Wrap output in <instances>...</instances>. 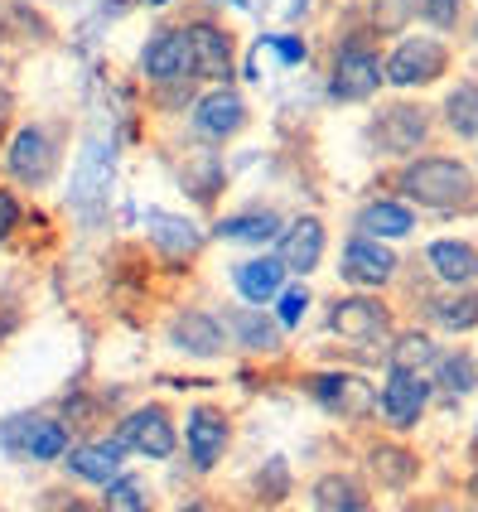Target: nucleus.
I'll return each instance as SVG.
<instances>
[{"label": "nucleus", "instance_id": "1", "mask_svg": "<svg viewBox=\"0 0 478 512\" xmlns=\"http://www.w3.org/2000/svg\"><path fill=\"white\" fill-rule=\"evenodd\" d=\"M396 194L430 213H469L478 208V179L454 155H411L396 170Z\"/></svg>", "mask_w": 478, "mask_h": 512}, {"label": "nucleus", "instance_id": "2", "mask_svg": "<svg viewBox=\"0 0 478 512\" xmlns=\"http://www.w3.org/2000/svg\"><path fill=\"white\" fill-rule=\"evenodd\" d=\"M387 83V58L363 39H348L334 49V73H329V97L334 102H367Z\"/></svg>", "mask_w": 478, "mask_h": 512}, {"label": "nucleus", "instance_id": "3", "mask_svg": "<svg viewBox=\"0 0 478 512\" xmlns=\"http://www.w3.org/2000/svg\"><path fill=\"white\" fill-rule=\"evenodd\" d=\"M450 49L435 34H401L396 49L387 54V83L392 87H430L445 78Z\"/></svg>", "mask_w": 478, "mask_h": 512}, {"label": "nucleus", "instance_id": "4", "mask_svg": "<svg viewBox=\"0 0 478 512\" xmlns=\"http://www.w3.org/2000/svg\"><path fill=\"white\" fill-rule=\"evenodd\" d=\"M367 136H372V145H377L382 155L406 160V155H416V150L430 141V112L416 107V102H387V107H377Z\"/></svg>", "mask_w": 478, "mask_h": 512}, {"label": "nucleus", "instance_id": "5", "mask_svg": "<svg viewBox=\"0 0 478 512\" xmlns=\"http://www.w3.org/2000/svg\"><path fill=\"white\" fill-rule=\"evenodd\" d=\"M141 73L155 87H184V83H194V78H198V58H194L189 25L150 34V44H145V54H141Z\"/></svg>", "mask_w": 478, "mask_h": 512}, {"label": "nucleus", "instance_id": "6", "mask_svg": "<svg viewBox=\"0 0 478 512\" xmlns=\"http://www.w3.org/2000/svg\"><path fill=\"white\" fill-rule=\"evenodd\" d=\"M5 170L15 184H29V189H44L58 170V145L44 126H20L10 145H5Z\"/></svg>", "mask_w": 478, "mask_h": 512}, {"label": "nucleus", "instance_id": "7", "mask_svg": "<svg viewBox=\"0 0 478 512\" xmlns=\"http://www.w3.org/2000/svg\"><path fill=\"white\" fill-rule=\"evenodd\" d=\"M430 382H425V372H406V368H392L387 372V382H382V392H377V411H382V421L396 430V435H406V430L421 426L425 406H430Z\"/></svg>", "mask_w": 478, "mask_h": 512}, {"label": "nucleus", "instance_id": "8", "mask_svg": "<svg viewBox=\"0 0 478 512\" xmlns=\"http://www.w3.org/2000/svg\"><path fill=\"white\" fill-rule=\"evenodd\" d=\"M116 440L126 445V450H136L145 459H169L179 450V430H174V416H169L160 401H150V406H136L131 416H121V426H116Z\"/></svg>", "mask_w": 478, "mask_h": 512}, {"label": "nucleus", "instance_id": "9", "mask_svg": "<svg viewBox=\"0 0 478 512\" xmlns=\"http://www.w3.org/2000/svg\"><path fill=\"white\" fill-rule=\"evenodd\" d=\"M227 445H232V421H227V411L223 406L198 401L194 411H189V421H184V450H189V464H194L198 474H208V469L223 464Z\"/></svg>", "mask_w": 478, "mask_h": 512}, {"label": "nucleus", "instance_id": "10", "mask_svg": "<svg viewBox=\"0 0 478 512\" xmlns=\"http://www.w3.org/2000/svg\"><path fill=\"white\" fill-rule=\"evenodd\" d=\"M396 252L382 242V237H348V247H343V261H338V276L353 285V290H382V285L396 276Z\"/></svg>", "mask_w": 478, "mask_h": 512}, {"label": "nucleus", "instance_id": "11", "mask_svg": "<svg viewBox=\"0 0 478 512\" xmlns=\"http://www.w3.org/2000/svg\"><path fill=\"white\" fill-rule=\"evenodd\" d=\"M0 440H5L10 455L39 459V464L68 455V426L54 416H15V421H5Z\"/></svg>", "mask_w": 478, "mask_h": 512}, {"label": "nucleus", "instance_id": "12", "mask_svg": "<svg viewBox=\"0 0 478 512\" xmlns=\"http://www.w3.org/2000/svg\"><path fill=\"white\" fill-rule=\"evenodd\" d=\"M329 329L348 343H382L392 334V310L377 295H348L329 305Z\"/></svg>", "mask_w": 478, "mask_h": 512}, {"label": "nucleus", "instance_id": "13", "mask_svg": "<svg viewBox=\"0 0 478 512\" xmlns=\"http://www.w3.org/2000/svg\"><path fill=\"white\" fill-rule=\"evenodd\" d=\"M242 126H247V102H242L237 87L218 83L194 102V131L203 141H232Z\"/></svg>", "mask_w": 478, "mask_h": 512}, {"label": "nucleus", "instance_id": "14", "mask_svg": "<svg viewBox=\"0 0 478 512\" xmlns=\"http://www.w3.org/2000/svg\"><path fill=\"white\" fill-rule=\"evenodd\" d=\"M310 392L324 411L348 416V421H363V416L377 411V392L367 387L363 377H353V372H319V377L310 382Z\"/></svg>", "mask_w": 478, "mask_h": 512}, {"label": "nucleus", "instance_id": "15", "mask_svg": "<svg viewBox=\"0 0 478 512\" xmlns=\"http://www.w3.org/2000/svg\"><path fill=\"white\" fill-rule=\"evenodd\" d=\"M169 343L179 348V353H194V358H218L232 334H227V319L208 310H184L174 314V324H169Z\"/></svg>", "mask_w": 478, "mask_h": 512}, {"label": "nucleus", "instance_id": "16", "mask_svg": "<svg viewBox=\"0 0 478 512\" xmlns=\"http://www.w3.org/2000/svg\"><path fill=\"white\" fill-rule=\"evenodd\" d=\"M324 242H329V237H324V223H319L314 213H305V218H295V223L276 237V256H281L295 276H310V271H319V261H324Z\"/></svg>", "mask_w": 478, "mask_h": 512}, {"label": "nucleus", "instance_id": "17", "mask_svg": "<svg viewBox=\"0 0 478 512\" xmlns=\"http://www.w3.org/2000/svg\"><path fill=\"white\" fill-rule=\"evenodd\" d=\"M425 261L435 271V281L450 285V290H464V285H478V247L464 242V237H440L425 247Z\"/></svg>", "mask_w": 478, "mask_h": 512}, {"label": "nucleus", "instance_id": "18", "mask_svg": "<svg viewBox=\"0 0 478 512\" xmlns=\"http://www.w3.org/2000/svg\"><path fill=\"white\" fill-rule=\"evenodd\" d=\"M281 319H271L266 310H232L227 314V334L242 353H261V358H276L281 353Z\"/></svg>", "mask_w": 478, "mask_h": 512}, {"label": "nucleus", "instance_id": "19", "mask_svg": "<svg viewBox=\"0 0 478 512\" xmlns=\"http://www.w3.org/2000/svg\"><path fill=\"white\" fill-rule=\"evenodd\" d=\"M189 39H194L198 78L227 83V78H232V34L218 29L213 20H194V25H189Z\"/></svg>", "mask_w": 478, "mask_h": 512}, {"label": "nucleus", "instance_id": "20", "mask_svg": "<svg viewBox=\"0 0 478 512\" xmlns=\"http://www.w3.org/2000/svg\"><path fill=\"white\" fill-rule=\"evenodd\" d=\"M285 276H290V266H285L281 256H252V261H242V266H232V281L242 290V300L247 305H266V300H276L281 295Z\"/></svg>", "mask_w": 478, "mask_h": 512}, {"label": "nucleus", "instance_id": "21", "mask_svg": "<svg viewBox=\"0 0 478 512\" xmlns=\"http://www.w3.org/2000/svg\"><path fill=\"white\" fill-rule=\"evenodd\" d=\"M121 440H112V445H102V440H92V445H73L68 450V474L73 479H83V484H112V479H121Z\"/></svg>", "mask_w": 478, "mask_h": 512}, {"label": "nucleus", "instance_id": "22", "mask_svg": "<svg viewBox=\"0 0 478 512\" xmlns=\"http://www.w3.org/2000/svg\"><path fill=\"white\" fill-rule=\"evenodd\" d=\"M314 512H372V498L358 474H319L310 488Z\"/></svg>", "mask_w": 478, "mask_h": 512}, {"label": "nucleus", "instance_id": "23", "mask_svg": "<svg viewBox=\"0 0 478 512\" xmlns=\"http://www.w3.org/2000/svg\"><path fill=\"white\" fill-rule=\"evenodd\" d=\"M358 232L382 237V242L411 237V232H416V208L401 199H372V203H363V213H358Z\"/></svg>", "mask_w": 478, "mask_h": 512}, {"label": "nucleus", "instance_id": "24", "mask_svg": "<svg viewBox=\"0 0 478 512\" xmlns=\"http://www.w3.org/2000/svg\"><path fill=\"white\" fill-rule=\"evenodd\" d=\"M367 464H372V474H377L382 488H406L416 474H421V459L411 455L406 445H387V440L367 450Z\"/></svg>", "mask_w": 478, "mask_h": 512}, {"label": "nucleus", "instance_id": "25", "mask_svg": "<svg viewBox=\"0 0 478 512\" xmlns=\"http://www.w3.org/2000/svg\"><path fill=\"white\" fill-rule=\"evenodd\" d=\"M430 319L445 329V334H474L478 329V290H450L440 300H430Z\"/></svg>", "mask_w": 478, "mask_h": 512}, {"label": "nucleus", "instance_id": "26", "mask_svg": "<svg viewBox=\"0 0 478 512\" xmlns=\"http://www.w3.org/2000/svg\"><path fill=\"white\" fill-rule=\"evenodd\" d=\"M445 126L459 141H478V78H464L445 92Z\"/></svg>", "mask_w": 478, "mask_h": 512}, {"label": "nucleus", "instance_id": "27", "mask_svg": "<svg viewBox=\"0 0 478 512\" xmlns=\"http://www.w3.org/2000/svg\"><path fill=\"white\" fill-rule=\"evenodd\" d=\"M145 232H150V242L165 247L169 256H194L198 242H203V232H198L194 223H184V218H174V213H145Z\"/></svg>", "mask_w": 478, "mask_h": 512}, {"label": "nucleus", "instance_id": "28", "mask_svg": "<svg viewBox=\"0 0 478 512\" xmlns=\"http://www.w3.org/2000/svg\"><path fill=\"white\" fill-rule=\"evenodd\" d=\"M213 232H218V237H232V242H256V247H261V242H276L285 228L271 208H252V213H232V218H223Z\"/></svg>", "mask_w": 478, "mask_h": 512}, {"label": "nucleus", "instance_id": "29", "mask_svg": "<svg viewBox=\"0 0 478 512\" xmlns=\"http://www.w3.org/2000/svg\"><path fill=\"white\" fill-rule=\"evenodd\" d=\"M440 363V348L430 334L421 329H406V334H396L392 348H387V368H406V372H430Z\"/></svg>", "mask_w": 478, "mask_h": 512}, {"label": "nucleus", "instance_id": "30", "mask_svg": "<svg viewBox=\"0 0 478 512\" xmlns=\"http://www.w3.org/2000/svg\"><path fill=\"white\" fill-rule=\"evenodd\" d=\"M435 387H440L445 397H469V392L478 387L474 358H469L464 348H454V353H440V363H435Z\"/></svg>", "mask_w": 478, "mask_h": 512}, {"label": "nucleus", "instance_id": "31", "mask_svg": "<svg viewBox=\"0 0 478 512\" xmlns=\"http://www.w3.org/2000/svg\"><path fill=\"white\" fill-rule=\"evenodd\" d=\"M184 184L194 189L198 203H213V194L223 189V160L218 155H194V160H184Z\"/></svg>", "mask_w": 478, "mask_h": 512}, {"label": "nucleus", "instance_id": "32", "mask_svg": "<svg viewBox=\"0 0 478 512\" xmlns=\"http://www.w3.org/2000/svg\"><path fill=\"white\" fill-rule=\"evenodd\" d=\"M107 512H150V484L136 479V474H121L107 484V498H102Z\"/></svg>", "mask_w": 478, "mask_h": 512}, {"label": "nucleus", "instance_id": "33", "mask_svg": "<svg viewBox=\"0 0 478 512\" xmlns=\"http://www.w3.org/2000/svg\"><path fill=\"white\" fill-rule=\"evenodd\" d=\"M305 310H310V290H305V285H290V290H281V310H276V319H281L285 329H295V324L305 319Z\"/></svg>", "mask_w": 478, "mask_h": 512}, {"label": "nucleus", "instance_id": "34", "mask_svg": "<svg viewBox=\"0 0 478 512\" xmlns=\"http://www.w3.org/2000/svg\"><path fill=\"white\" fill-rule=\"evenodd\" d=\"M421 15L435 29H454L459 25V0H421Z\"/></svg>", "mask_w": 478, "mask_h": 512}, {"label": "nucleus", "instance_id": "35", "mask_svg": "<svg viewBox=\"0 0 478 512\" xmlns=\"http://www.w3.org/2000/svg\"><path fill=\"white\" fill-rule=\"evenodd\" d=\"M261 44H271L285 63H305V54H310V49H305V39H295V34H271V39H261Z\"/></svg>", "mask_w": 478, "mask_h": 512}, {"label": "nucleus", "instance_id": "36", "mask_svg": "<svg viewBox=\"0 0 478 512\" xmlns=\"http://www.w3.org/2000/svg\"><path fill=\"white\" fill-rule=\"evenodd\" d=\"M15 228H20V199H15L10 189H0V242Z\"/></svg>", "mask_w": 478, "mask_h": 512}, {"label": "nucleus", "instance_id": "37", "mask_svg": "<svg viewBox=\"0 0 478 512\" xmlns=\"http://www.w3.org/2000/svg\"><path fill=\"white\" fill-rule=\"evenodd\" d=\"M5 136H10V97L0 92V145H10Z\"/></svg>", "mask_w": 478, "mask_h": 512}, {"label": "nucleus", "instance_id": "38", "mask_svg": "<svg viewBox=\"0 0 478 512\" xmlns=\"http://www.w3.org/2000/svg\"><path fill=\"white\" fill-rule=\"evenodd\" d=\"M469 493H474V503H478V469H474V479H469Z\"/></svg>", "mask_w": 478, "mask_h": 512}, {"label": "nucleus", "instance_id": "39", "mask_svg": "<svg viewBox=\"0 0 478 512\" xmlns=\"http://www.w3.org/2000/svg\"><path fill=\"white\" fill-rule=\"evenodd\" d=\"M184 512H208V508H203V503H189V508H184Z\"/></svg>", "mask_w": 478, "mask_h": 512}, {"label": "nucleus", "instance_id": "40", "mask_svg": "<svg viewBox=\"0 0 478 512\" xmlns=\"http://www.w3.org/2000/svg\"><path fill=\"white\" fill-rule=\"evenodd\" d=\"M145 5H169V0H145Z\"/></svg>", "mask_w": 478, "mask_h": 512}, {"label": "nucleus", "instance_id": "41", "mask_svg": "<svg viewBox=\"0 0 478 512\" xmlns=\"http://www.w3.org/2000/svg\"><path fill=\"white\" fill-rule=\"evenodd\" d=\"M232 5H247V0H232Z\"/></svg>", "mask_w": 478, "mask_h": 512}]
</instances>
